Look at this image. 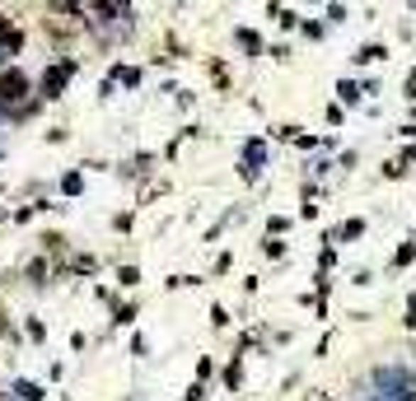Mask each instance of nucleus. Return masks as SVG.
<instances>
[{"label": "nucleus", "instance_id": "2", "mask_svg": "<svg viewBox=\"0 0 416 401\" xmlns=\"http://www.w3.org/2000/svg\"><path fill=\"white\" fill-rule=\"evenodd\" d=\"M23 89H28V75H23V70H5V75H0V98H5V108L19 103Z\"/></svg>", "mask_w": 416, "mask_h": 401}, {"label": "nucleus", "instance_id": "3", "mask_svg": "<svg viewBox=\"0 0 416 401\" xmlns=\"http://www.w3.org/2000/svg\"><path fill=\"white\" fill-rule=\"evenodd\" d=\"M360 229H365V224H360V220H351V224H341V229H337V238H356Z\"/></svg>", "mask_w": 416, "mask_h": 401}, {"label": "nucleus", "instance_id": "1", "mask_svg": "<svg viewBox=\"0 0 416 401\" xmlns=\"http://www.w3.org/2000/svg\"><path fill=\"white\" fill-rule=\"evenodd\" d=\"M75 75V61H61V66H52L43 75V98H61V84Z\"/></svg>", "mask_w": 416, "mask_h": 401}, {"label": "nucleus", "instance_id": "5", "mask_svg": "<svg viewBox=\"0 0 416 401\" xmlns=\"http://www.w3.org/2000/svg\"><path fill=\"white\" fill-rule=\"evenodd\" d=\"M407 89H412V94H416V70H412V75H407Z\"/></svg>", "mask_w": 416, "mask_h": 401}, {"label": "nucleus", "instance_id": "4", "mask_svg": "<svg viewBox=\"0 0 416 401\" xmlns=\"http://www.w3.org/2000/svg\"><path fill=\"white\" fill-rule=\"evenodd\" d=\"M0 332H10V308L0 303Z\"/></svg>", "mask_w": 416, "mask_h": 401}]
</instances>
